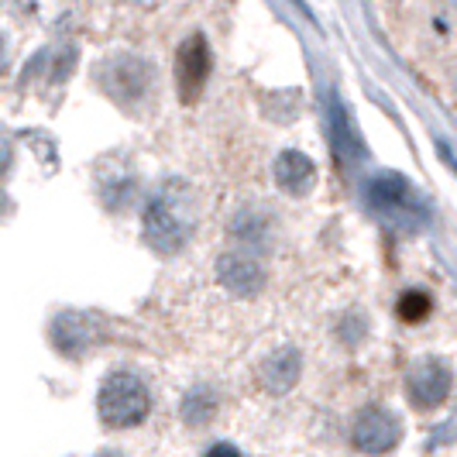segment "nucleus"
<instances>
[{
	"label": "nucleus",
	"instance_id": "obj_1",
	"mask_svg": "<svg viewBox=\"0 0 457 457\" xmlns=\"http://www.w3.org/2000/svg\"><path fill=\"white\" fill-rule=\"evenodd\" d=\"M193 234V213H189V196L179 179L165 183L152 206L145 210V237L148 245L162 254H176Z\"/></svg>",
	"mask_w": 457,
	"mask_h": 457
},
{
	"label": "nucleus",
	"instance_id": "obj_2",
	"mask_svg": "<svg viewBox=\"0 0 457 457\" xmlns=\"http://www.w3.org/2000/svg\"><path fill=\"white\" fill-rule=\"evenodd\" d=\"M152 410V395L148 386L131 375V371H114L107 375V382L96 392V412H100V423L107 430H128L137 427Z\"/></svg>",
	"mask_w": 457,
	"mask_h": 457
},
{
	"label": "nucleus",
	"instance_id": "obj_3",
	"mask_svg": "<svg viewBox=\"0 0 457 457\" xmlns=\"http://www.w3.org/2000/svg\"><path fill=\"white\" fill-rule=\"evenodd\" d=\"M206 76H210V52H206L204 35H193L179 55H176V90L183 104H196L200 93L206 87Z\"/></svg>",
	"mask_w": 457,
	"mask_h": 457
},
{
	"label": "nucleus",
	"instance_id": "obj_4",
	"mask_svg": "<svg viewBox=\"0 0 457 457\" xmlns=\"http://www.w3.org/2000/svg\"><path fill=\"white\" fill-rule=\"evenodd\" d=\"M399 434H403L399 416L382 406H371L354 423V447L365 454H386L399 444Z\"/></svg>",
	"mask_w": 457,
	"mask_h": 457
},
{
	"label": "nucleus",
	"instance_id": "obj_5",
	"mask_svg": "<svg viewBox=\"0 0 457 457\" xmlns=\"http://www.w3.org/2000/svg\"><path fill=\"white\" fill-rule=\"evenodd\" d=\"M451 395V365L440 358H423L410 371V399L423 410H434Z\"/></svg>",
	"mask_w": 457,
	"mask_h": 457
},
{
	"label": "nucleus",
	"instance_id": "obj_6",
	"mask_svg": "<svg viewBox=\"0 0 457 457\" xmlns=\"http://www.w3.org/2000/svg\"><path fill=\"white\" fill-rule=\"evenodd\" d=\"M368 200H371V206H378L382 213H399V217L423 210L412 183L406 176H395V172H386V176L371 179V183H368Z\"/></svg>",
	"mask_w": 457,
	"mask_h": 457
},
{
	"label": "nucleus",
	"instance_id": "obj_7",
	"mask_svg": "<svg viewBox=\"0 0 457 457\" xmlns=\"http://www.w3.org/2000/svg\"><path fill=\"white\" fill-rule=\"evenodd\" d=\"M217 278L228 286L234 296L252 299L265 289V272L262 265H254L252 258H241V254H224L217 262Z\"/></svg>",
	"mask_w": 457,
	"mask_h": 457
},
{
	"label": "nucleus",
	"instance_id": "obj_8",
	"mask_svg": "<svg viewBox=\"0 0 457 457\" xmlns=\"http://www.w3.org/2000/svg\"><path fill=\"white\" fill-rule=\"evenodd\" d=\"M275 183L289 196H306L313 189V183H317V165H313L310 155L289 148V152H282L275 159Z\"/></svg>",
	"mask_w": 457,
	"mask_h": 457
},
{
	"label": "nucleus",
	"instance_id": "obj_9",
	"mask_svg": "<svg viewBox=\"0 0 457 457\" xmlns=\"http://www.w3.org/2000/svg\"><path fill=\"white\" fill-rule=\"evenodd\" d=\"M299 368H303V361H299V351H293V347H278L275 354H269L265 361H262V386L269 392H275V395H282V392H289L293 386H296L299 378Z\"/></svg>",
	"mask_w": 457,
	"mask_h": 457
},
{
	"label": "nucleus",
	"instance_id": "obj_10",
	"mask_svg": "<svg viewBox=\"0 0 457 457\" xmlns=\"http://www.w3.org/2000/svg\"><path fill=\"white\" fill-rule=\"evenodd\" d=\"M52 341L55 347L62 351V354H79V351H87V344L93 341V330L87 327L83 317H76V313H62L55 327H52Z\"/></svg>",
	"mask_w": 457,
	"mask_h": 457
},
{
	"label": "nucleus",
	"instance_id": "obj_11",
	"mask_svg": "<svg viewBox=\"0 0 457 457\" xmlns=\"http://www.w3.org/2000/svg\"><path fill=\"white\" fill-rule=\"evenodd\" d=\"M179 412H183V420L189 427H206L213 420V412H217V395H213V389H206V386L186 392L183 410Z\"/></svg>",
	"mask_w": 457,
	"mask_h": 457
},
{
	"label": "nucleus",
	"instance_id": "obj_12",
	"mask_svg": "<svg viewBox=\"0 0 457 457\" xmlns=\"http://www.w3.org/2000/svg\"><path fill=\"white\" fill-rule=\"evenodd\" d=\"M399 317L406 323H423L430 317V296L427 293H420V289H412L406 296L399 299Z\"/></svg>",
	"mask_w": 457,
	"mask_h": 457
},
{
	"label": "nucleus",
	"instance_id": "obj_13",
	"mask_svg": "<svg viewBox=\"0 0 457 457\" xmlns=\"http://www.w3.org/2000/svg\"><path fill=\"white\" fill-rule=\"evenodd\" d=\"M210 454H237V447H230V444H217V447H210Z\"/></svg>",
	"mask_w": 457,
	"mask_h": 457
}]
</instances>
